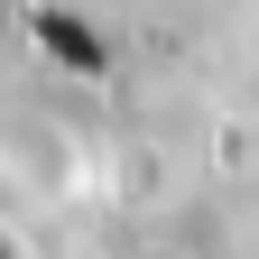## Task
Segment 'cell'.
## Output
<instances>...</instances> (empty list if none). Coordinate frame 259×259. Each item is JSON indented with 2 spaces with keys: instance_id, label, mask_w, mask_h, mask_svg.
Instances as JSON below:
<instances>
[{
  "instance_id": "6da1fadb",
  "label": "cell",
  "mask_w": 259,
  "mask_h": 259,
  "mask_svg": "<svg viewBox=\"0 0 259 259\" xmlns=\"http://www.w3.org/2000/svg\"><path fill=\"white\" fill-rule=\"evenodd\" d=\"M0 259H19V250H10V241H0Z\"/></svg>"
}]
</instances>
